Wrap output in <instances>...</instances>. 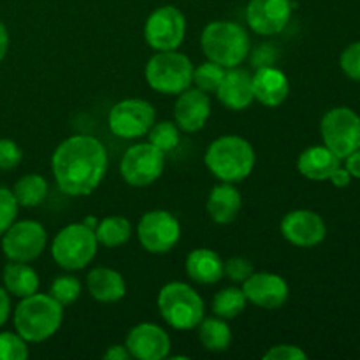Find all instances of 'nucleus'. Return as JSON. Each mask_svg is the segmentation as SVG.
<instances>
[{"mask_svg": "<svg viewBox=\"0 0 360 360\" xmlns=\"http://www.w3.org/2000/svg\"><path fill=\"white\" fill-rule=\"evenodd\" d=\"M51 171L63 193L90 195L108 171V151L95 137L70 136L53 153Z\"/></svg>", "mask_w": 360, "mask_h": 360, "instance_id": "1", "label": "nucleus"}, {"mask_svg": "<svg viewBox=\"0 0 360 360\" xmlns=\"http://www.w3.org/2000/svg\"><path fill=\"white\" fill-rule=\"evenodd\" d=\"M63 320V306L49 294L27 295L14 309V329L27 343H42L55 336Z\"/></svg>", "mask_w": 360, "mask_h": 360, "instance_id": "2", "label": "nucleus"}, {"mask_svg": "<svg viewBox=\"0 0 360 360\" xmlns=\"http://www.w3.org/2000/svg\"><path fill=\"white\" fill-rule=\"evenodd\" d=\"M211 174L224 183H239L255 167V150L241 136H221L214 139L204 155Z\"/></svg>", "mask_w": 360, "mask_h": 360, "instance_id": "3", "label": "nucleus"}, {"mask_svg": "<svg viewBox=\"0 0 360 360\" xmlns=\"http://www.w3.org/2000/svg\"><path fill=\"white\" fill-rule=\"evenodd\" d=\"M200 48L207 60L232 69L241 65L250 55L248 32L236 21H211L200 35Z\"/></svg>", "mask_w": 360, "mask_h": 360, "instance_id": "4", "label": "nucleus"}, {"mask_svg": "<svg viewBox=\"0 0 360 360\" xmlns=\"http://www.w3.org/2000/svg\"><path fill=\"white\" fill-rule=\"evenodd\" d=\"M162 319L176 330L195 329L204 319V301L188 283L171 281L164 285L157 297Z\"/></svg>", "mask_w": 360, "mask_h": 360, "instance_id": "5", "label": "nucleus"}, {"mask_svg": "<svg viewBox=\"0 0 360 360\" xmlns=\"http://www.w3.org/2000/svg\"><path fill=\"white\" fill-rule=\"evenodd\" d=\"M144 77L151 90L164 95H178L192 86L193 65L183 53L157 51L146 63Z\"/></svg>", "mask_w": 360, "mask_h": 360, "instance_id": "6", "label": "nucleus"}, {"mask_svg": "<svg viewBox=\"0 0 360 360\" xmlns=\"http://www.w3.org/2000/svg\"><path fill=\"white\" fill-rule=\"evenodd\" d=\"M98 241L94 229L81 224H70L55 236L51 245L53 260L65 271L84 269L95 259Z\"/></svg>", "mask_w": 360, "mask_h": 360, "instance_id": "7", "label": "nucleus"}, {"mask_svg": "<svg viewBox=\"0 0 360 360\" xmlns=\"http://www.w3.org/2000/svg\"><path fill=\"white\" fill-rule=\"evenodd\" d=\"M320 134L323 146L345 160L360 148V116L345 105L329 109L320 122Z\"/></svg>", "mask_w": 360, "mask_h": 360, "instance_id": "8", "label": "nucleus"}, {"mask_svg": "<svg viewBox=\"0 0 360 360\" xmlns=\"http://www.w3.org/2000/svg\"><path fill=\"white\" fill-rule=\"evenodd\" d=\"M165 169V153L151 143L130 146L120 162V174L130 186H150Z\"/></svg>", "mask_w": 360, "mask_h": 360, "instance_id": "9", "label": "nucleus"}, {"mask_svg": "<svg viewBox=\"0 0 360 360\" xmlns=\"http://www.w3.org/2000/svg\"><path fill=\"white\" fill-rule=\"evenodd\" d=\"M157 111L143 98H125L116 102L109 111V130L120 139H139L153 127Z\"/></svg>", "mask_w": 360, "mask_h": 360, "instance_id": "10", "label": "nucleus"}, {"mask_svg": "<svg viewBox=\"0 0 360 360\" xmlns=\"http://www.w3.org/2000/svg\"><path fill=\"white\" fill-rule=\"evenodd\" d=\"M186 34V20L174 6L155 9L144 25V41L155 51H171L181 46Z\"/></svg>", "mask_w": 360, "mask_h": 360, "instance_id": "11", "label": "nucleus"}, {"mask_svg": "<svg viewBox=\"0 0 360 360\" xmlns=\"http://www.w3.org/2000/svg\"><path fill=\"white\" fill-rule=\"evenodd\" d=\"M46 245H48L46 229L34 220L14 221L2 234L4 255L14 262H32L39 259Z\"/></svg>", "mask_w": 360, "mask_h": 360, "instance_id": "12", "label": "nucleus"}, {"mask_svg": "<svg viewBox=\"0 0 360 360\" xmlns=\"http://www.w3.org/2000/svg\"><path fill=\"white\" fill-rule=\"evenodd\" d=\"M137 238L146 252L162 255L178 245L181 227L174 214L164 210H153L143 214L137 225Z\"/></svg>", "mask_w": 360, "mask_h": 360, "instance_id": "13", "label": "nucleus"}, {"mask_svg": "<svg viewBox=\"0 0 360 360\" xmlns=\"http://www.w3.org/2000/svg\"><path fill=\"white\" fill-rule=\"evenodd\" d=\"M281 234L290 245L299 248H313L327 236V227L319 213L309 210L290 211L281 220Z\"/></svg>", "mask_w": 360, "mask_h": 360, "instance_id": "14", "label": "nucleus"}, {"mask_svg": "<svg viewBox=\"0 0 360 360\" xmlns=\"http://www.w3.org/2000/svg\"><path fill=\"white\" fill-rule=\"evenodd\" d=\"M125 347L130 357L139 360H162L169 357L171 338L157 323H137L129 330Z\"/></svg>", "mask_w": 360, "mask_h": 360, "instance_id": "15", "label": "nucleus"}, {"mask_svg": "<svg viewBox=\"0 0 360 360\" xmlns=\"http://www.w3.org/2000/svg\"><path fill=\"white\" fill-rule=\"evenodd\" d=\"M292 18L290 0H250L246 21L259 35H276L287 28Z\"/></svg>", "mask_w": 360, "mask_h": 360, "instance_id": "16", "label": "nucleus"}, {"mask_svg": "<svg viewBox=\"0 0 360 360\" xmlns=\"http://www.w3.org/2000/svg\"><path fill=\"white\" fill-rule=\"evenodd\" d=\"M243 292L246 301L257 308L276 309L287 302L290 288L288 283L274 273H252L248 280L243 281Z\"/></svg>", "mask_w": 360, "mask_h": 360, "instance_id": "17", "label": "nucleus"}, {"mask_svg": "<svg viewBox=\"0 0 360 360\" xmlns=\"http://www.w3.org/2000/svg\"><path fill=\"white\" fill-rule=\"evenodd\" d=\"M211 115L210 94L199 88H186L178 94L174 104V123L183 132H199Z\"/></svg>", "mask_w": 360, "mask_h": 360, "instance_id": "18", "label": "nucleus"}, {"mask_svg": "<svg viewBox=\"0 0 360 360\" xmlns=\"http://www.w3.org/2000/svg\"><path fill=\"white\" fill-rule=\"evenodd\" d=\"M253 98L266 108H278L290 94L288 77L276 67L260 65L252 76Z\"/></svg>", "mask_w": 360, "mask_h": 360, "instance_id": "19", "label": "nucleus"}, {"mask_svg": "<svg viewBox=\"0 0 360 360\" xmlns=\"http://www.w3.org/2000/svg\"><path fill=\"white\" fill-rule=\"evenodd\" d=\"M214 94H217L218 101L231 111H245L255 101L252 76L248 74V70L238 69V67L225 70L220 86L217 88Z\"/></svg>", "mask_w": 360, "mask_h": 360, "instance_id": "20", "label": "nucleus"}, {"mask_svg": "<svg viewBox=\"0 0 360 360\" xmlns=\"http://www.w3.org/2000/svg\"><path fill=\"white\" fill-rule=\"evenodd\" d=\"M241 206V193L238 192L234 183L221 181L220 185L211 190L206 202V211L214 224L229 225L238 218Z\"/></svg>", "mask_w": 360, "mask_h": 360, "instance_id": "21", "label": "nucleus"}, {"mask_svg": "<svg viewBox=\"0 0 360 360\" xmlns=\"http://www.w3.org/2000/svg\"><path fill=\"white\" fill-rule=\"evenodd\" d=\"M86 288L91 297L102 304H112L125 297L127 285L122 274L111 267H95L86 278Z\"/></svg>", "mask_w": 360, "mask_h": 360, "instance_id": "22", "label": "nucleus"}, {"mask_svg": "<svg viewBox=\"0 0 360 360\" xmlns=\"http://www.w3.org/2000/svg\"><path fill=\"white\" fill-rule=\"evenodd\" d=\"M341 165V158L336 157L327 146H309L299 155L297 169L309 181H326Z\"/></svg>", "mask_w": 360, "mask_h": 360, "instance_id": "23", "label": "nucleus"}, {"mask_svg": "<svg viewBox=\"0 0 360 360\" xmlns=\"http://www.w3.org/2000/svg\"><path fill=\"white\" fill-rule=\"evenodd\" d=\"M190 280L199 285H214L224 278V260L210 248H197L188 253L185 262Z\"/></svg>", "mask_w": 360, "mask_h": 360, "instance_id": "24", "label": "nucleus"}, {"mask_svg": "<svg viewBox=\"0 0 360 360\" xmlns=\"http://www.w3.org/2000/svg\"><path fill=\"white\" fill-rule=\"evenodd\" d=\"M4 288L14 297H27L39 290V276L34 267L27 262H14L11 260L2 273Z\"/></svg>", "mask_w": 360, "mask_h": 360, "instance_id": "25", "label": "nucleus"}, {"mask_svg": "<svg viewBox=\"0 0 360 360\" xmlns=\"http://www.w3.org/2000/svg\"><path fill=\"white\" fill-rule=\"evenodd\" d=\"M199 329V340L206 350L220 354L225 352L232 343V333L229 323L224 319L217 316V319H206L204 316L200 323L197 326Z\"/></svg>", "mask_w": 360, "mask_h": 360, "instance_id": "26", "label": "nucleus"}, {"mask_svg": "<svg viewBox=\"0 0 360 360\" xmlns=\"http://www.w3.org/2000/svg\"><path fill=\"white\" fill-rule=\"evenodd\" d=\"M132 236V225L125 217H105L95 227V238L98 245L105 248H118L125 245Z\"/></svg>", "mask_w": 360, "mask_h": 360, "instance_id": "27", "label": "nucleus"}, {"mask_svg": "<svg viewBox=\"0 0 360 360\" xmlns=\"http://www.w3.org/2000/svg\"><path fill=\"white\" fill-rule=\"evenodd\" d=\"M48 190V181L41 174H25L14 183L13 193L20 206L35 207L44 202Z\"/></svg>", "mask_w": 360, "mask_h": 360, "instance_id": "28", "label": "nucleus"}, {"mask_svg": "<svg viewBox=\"0 0 360 360\" xmlns=\"http://www.w3.org/2000/svg\"><path fill=\"white\" fill-rule=\"evenodd\" d=\"M246 295L243 288L227 287L218 292L213 299V313L224 320L238 319L246 308Z\"/></svg>", "mask_w": 360, "mask_h": 360, "instance_id": "29", "label": "nucleus"}, {"mask_svg": "<svg viewBox=\"0 0 360 360\" xmlns=\"http://www.w3.org/2000/svg\"><path fill=\"white\" fill-rule=\"evenodd\" d=\"M146 136L148 143H151L153 146H157L158 150L167 155L178 148L179 127L174 122H155Z\"/></svg>", "mask_w": 360, "mask_h": 360, "instance_id": "30", "label": "nucleus"}, {"mask_svg": "<svg viewBox=\"0 0 360 360\" xmlns=\"http://www.w3.org/2000/svg\"><path fill=\"white\" fill-rule=\"evenodd\" d=\"M225 70H227L225 67H221V65H218V63L207 60V62L200 63L199 67H195V69H193L192 83H195V88L206 91V94H214V91H217V88L220 86L221 77H224Z\"/></svg>", "mask_w": 360, "mask_h": 360, "instance_id": "31", "label": "nucleus"}, {"mask_svg": "<svg viewBox=\"0 0 360 360\" xmlns=\"http://www.w3.org/2000/svg\"><path fill=\"white\" fill-rule=\"evenodd\" d=\"M49 295L55 301H58L63 308L74 304L81 295V281L72 274H62V276L53 280Z\"/></svg>", "mask_w": 360, "mask_h": 360, "instance_id": "32", "label": "nucleus"}, {"mask_svg": "<svg viewBox=\"0 0 360 360\" xmlns=\"http://www.w3.org/2000/svg\"><path fill=\"white\" fill-rule=\"evenodd\" d=\"M28 359V345L18 333H0V360Z\"/></svg>", "mask_w": 360, "mask_h": 360, "instance_id": "33", "label": "nucleus"}, {"mask_svg": "<svg viewBox=\"0 0 360 360\" xmlns=\"http://www.w3.org/2000/svg\"><path fill=\"white\" fill-rule=\"evenodd\" d=\"M18 207H20V204H18L13 190L0 186V236L16 221Z\"/></svg>", "mask_w": 360, "mask_h": 360, "instance_id": "34", "label": "nucleus"}, {"mask_svg": "<svg viewBox=\"0 0 360 360\" xmlns=\"http://www.w3.org/2000/svg\"><path fill=\"white\" fill-rule=\"evenodd\" d=\"M253 273V266L245 257H231L224 262V276L234 283H243Z\"/></svg>", "mask_w": 360, "mask_h": 360, "instance_id": "35", "label": "nucleus"}, {"mask_svg": "<svg viewBox=\"0 0 360 360\" xmlns=\"http://www.w3.org/2000/svg\"><path fill=\"white\" fill-rule=\"evenodd\" d=\"M340 65L350 79L360 81V41L345 48V51L341 53Z\"/></svg>", "mask_w": 360, "mask_h": 360, "instance_id": "36", "label": "nucleus"}, {"mask_svg": "<svg viewBox=\"0 0 360 360\" xmlns=\"http://www.w3.org/2000/svg\"><path fill=\"white\" fill-rule=\"evenodd\" d=\"M23 160V151L14 141L0 139V171L16 169Z\"/></svg>", "mask_w": 360, "mask_h": 360, "instance_id": "37", "label": "nucleus"}, {"mask_svg": "<svg viewBox=\"0 0 360 360\" xmlns=\"http://www.w3.org/2000/svg\"><path fill=\"white\" fill-rule=\"evenodd\" d=\"M266 360H306L304 350H301L295 345H276V347H271L269 350L264 354Z\"/></svg>", "mask_w": 360, "mask_h": 360, "instance_id": "38", "label": "nucleus"}, {"mask_svg": "<svg viewBox=\"0 0 360 360\" xmlns=\"http://www.w3.org/2000/svg\"><path fill=\"white\" fill-rule=\"evenodd\" d=\"M352 174L350 172H348V169L347 167H338L336 171L333 172V174H330V178H329V181L333 183L334 186H338V188H345V186H348L352 183Z\"/></svg>", "mask_w": 360, "mask_h": 360, "instance_id": "39", "label": "nucleus"}, {"mask_svg": "<svg viewBox=\"0 0 360 360\" xmlns=\"http://www.w3.org/2000/svg\"><path fill=\"white\" fill-rule=\"evenodd\" d=\"M104 359L105 360H129L132 357H130L125 345H112V347H109L108 350H105Z\"/></svg>", "mask_w": 360, "mask_h": 360, "instance_id": "40", "label": "nucleus"}, {"mask_svg": "<svg viewBox=\"0 0 360 360\" xmlns=\"http://www.w3.org/2000/svg\"><path fill=\"white\" fill-rule=\"evenodd\" d=\"M11 315V297L6 288L0 287V327L7 322Z\"/></svg>", "mask_w": 360, "mask_h": 360, "instance_id": "41", "label": "nucleus"}, {"mask_svg": "<svg viewBox=\"0 0 360 360\" xmlns=\"http://www.w3.org/2000/svg\"><path fill=\"white\" fill-rule=\"evenodd\" d=\"M345 160H347L345 167L348 169V172L352 174V178L360 179V148H359V150H355L354 153L348 155Z\"/></svg>", "mask_w": 360, "mask_h": 360, "instance_id": "42", "label": "nucleus"}, {"mask_svg": "<svg viewBox=\"0 0 360 360\" xmlns=\"http://www.w3.org/2000/svg\"><path fill=\"white\" fill-rule=\"evenodd\" d=\"M7 49H9V32H7L6 25L0 21V63L6 58Z\"/></svg>", "mask_w": 360, "mask_h": 360, "instance_id": "43", "label": "nucleus"}, {"mask_svg": "<svg viewBox=\"0 0 360 360\" xmlns=\"http://www.w3.org/2000/svg\"><path fill=\"white\" fill-rule=\"evenodd\" d=\"M83 224L86 225V227L94 229V231H95V227H97L98 220H97V218H95V217H86V218H84V220H83Z\"/></svg>", "mask_w": 360, "mask_h": 360, "instance_id": "44", "label": "nucleus"}]
</instances>
